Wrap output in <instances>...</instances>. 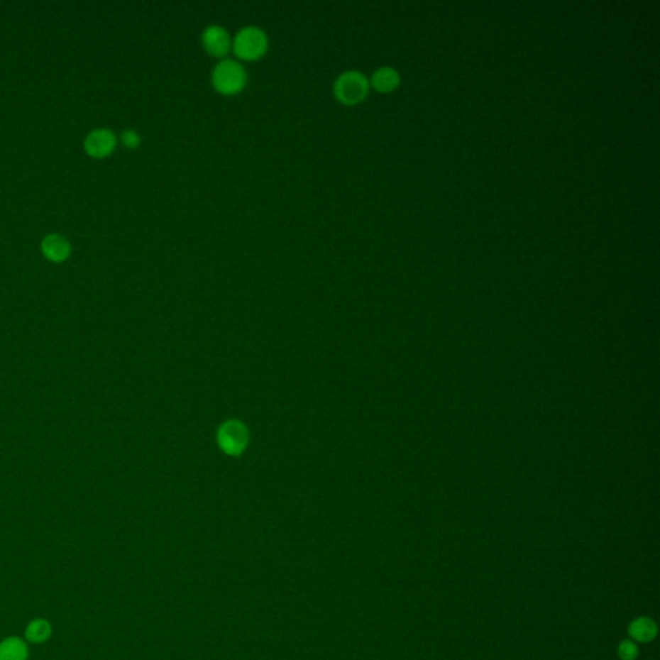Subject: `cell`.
<instances>
[{"label": "cell", "instance_id": "4fadbf2b", "mask_svg": "<svg viewBox=\"0 0 660 660\" xmlns=\"http://www.w3.org/2000/svg\"><path fill=\"white\" fill-rule=\"evenodd\" d=\"M619 655L622 656V659H634L636 655H637V647H636V645H634L633 642H631V641H625V642L619 647Z\"/></svg>", "mask_w": 660, "mask_h": 660}, {"label": "cell", "instance_id": "52a82bcc", "mask_svg": "<svg viewBox=\"0 0 660 660\" xmlns=\"http://www.w3.org/2000/svg\"><path fill=\"white\" fill-rule=\"evenodd\" d=\"M42 252L47 260L56 263L64 262L70 255V241L60 233H50L43 239Z\"/></svg>", "mask_w": 660, "mask_h": 660}, {"label": "cell", "instance_id": "9c48e42d", "mask_svg": "<svg viewBox=\"0 0 660 660\" xmlns=\"http://www.w3.org/2000/svg\"><path fill=\"white\" fill-rule=\"evenodd\" d=\"M28 650L21 639H7L0 644V660H26Z\"/></svg>", "mask_w": 660, "mask_h": 660}, {"label": "cell", "instance_id": "5b68a950", "mask_svg": "<svg viewBox=\"0 0 660 660\" xmlns=\"http://www.w3.org/2000/svg\"><path fill=\"white\" fill-rule=\"evenodd\" d=\"M116 148V137L114 132L106 128L92 131L84 141L87 154L94 159H104L114 153Z\"/></svg>", "mask_w": 660, "mask_h": 660}, {"label": "cell", "instance_id": "ba28073f", "mask_svg": "<svg viewBox=\"0 0 660 660\" xmlns=\"http://www.w3.org/2000/svg\"><path fill=\"white\" fill-rule=\"evenodd\" d=\"M369 84L373 85L374 89L380 93H388L394 91L399 85V75L391 67H382L373 74L372 80Z\"/></svg>", "mask_w": 660, "mask_h": 660}, {"label": "cell", "instance_id": "7c38bea8", "mask_svg": "<svg viewBox=\"0 0 660 660\" xmlns=\"http://www.w3.org/2000/svg\"><path fill=\"white\" fill-rule=\"evenodd\" d=\"M121 142L126 148H129V150H134V148H138L141 145V137L140 134L137 133L133 129H127L124 132H121Z\"/></svg>", "mask_w": 660, "mask_h": 660}, {"label": "cell", "instance_id": "8992f818", "mask_svg": "<svg viewBox=\"0 0 660 660\" xmlns=\"http://www.w3.org/2000/svg\"><path fill=\"white\" fill-rule=\"evenodd\" d=\"M219 441L222 449L230 453V454H236L241 450L244 449L246 443V429L235 422H230L225 424L221 434H219Z\"/></svg>", "mask_w": 660, "mask_h": 660}, {"label": "cell", "instance_id": "6da1fadb", "mask_svg": "<svg viewBox=\"0 0 660 660\" xmlns=\"http://www.w3.org/2000/svg\"><path fill=\"white\" fill-rule=\"evenodd\" d=\"M248 83L246 67L238 60L224 58L211 71V85L222 96H235Z\"/></svg>", "mask_w": 660, "mask_h": 660}, {"label": "cell", "instance_id": "277c9868", "mask_svg": "<svg viewBox=\"0 0 660 660\" xmlns=\"http://www.w3.org/2000/svg\"><path fill=\"white\" fill-rule=\"evenodd\" d=\"M202 45L209 56L224 60L232 50V38L225 28L209 25L202 33Z\"/></svg>", "mask_w": 660, "mask_h": 660}, {"label": "cell", "instance_id": "8fae6325", "mask_svg": "<svg viewBox=\"0 0 660 660\" xmlns=\"http://www.w3.org/2000/svg\"><path fill=\"white\" fill-rule=\"evenodd\" d=\"M50 627L45 620H34L28 625L26 636L31 642H43L50 637Z\"/></svg>", "mask_w": 660, "mask_h": 660}, {"label": "cell", "instance_id": "7a4b0ae2", "mask_svg": "<svg viewBox=\"0 0 660 660\" xmlns=\"http://www.w3.org/2000/svg\"><path fill=\"white\" fill-rule=\"evenodd\" d=\"M268 50V36L263 28L246 26L232 39V52L238 61L252 62L265 56Z\"/></svg>", "mask_w": 660, "mask_h": 660}, {"label": "cell", "instance_id": "3957f363", "mask_svg": "<svg viewBox=\"0 0 660 660\" xmlns=\"http://www.w3.org/2000/svg\"><path fill=\"white\" fill-rule=\"evenodd\" d=\"M369 85V80L363 72L344 71L334 80L333 94L342 105H358L368 96Z\"/></svg>", "mask_w": 660, "mask_h": 660}, {"label": "cell", "instance_id": "30bf717a", "mask_svg": "<svg viewBox=\"0 0 660 660\" xmlns=\"http://www.w3.org/2000/svg\"><path fill=\"white\" fill-rule=\"evenodd\" d=\"M629 632L633 639H639V641H649L655 636L656 628L650 619H636L629 627Z\"/></svg>", "mask_w": 660, "mask_h": 660}]
</instances>
